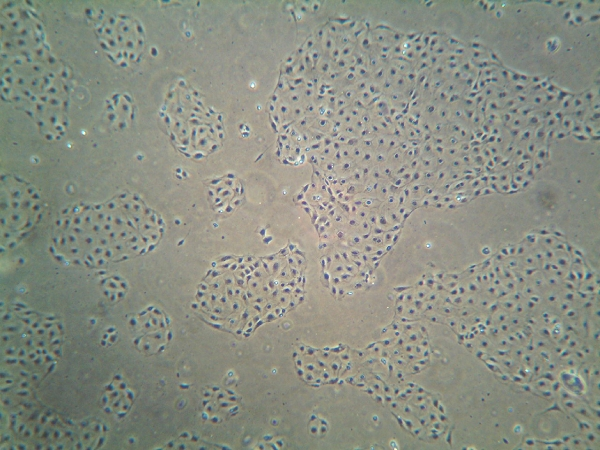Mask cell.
Wrapping results in <instances>:
<instances>
[{
  "mask_svg": "<svg viewBox=\"0 0 600 450\" xmlns=\"http://www.w3.org/2000/svg\"><path fill=\"white\" fill-rule=\"evenodd\" d=\"M44 202L38 190L24 178L5 173L1 177V242L12 246L38 223Z\"/></svg>",
  "mask_w": 600,
  "mask_h": 450,
  "instance_id": "cell-4",
  "label": "cell"
},
{
  "mask_svg": "<svg viewBox=\"0 0 600 450\" xmlns=\"http://www.w3.org/2000/svg\"><path fill=\"white\" fill-rule=\"evenodd\" d=\"M60 324L52 316L11 306L2 315L4 353L11 354L12 363H20L27 373L46 369L60 346Z\"/></svg>",
  "mask_w": 600,
  "mask_h": 450,
  "instance_id": "cell-3",
  "label": "cell"
},
{
  "mask_svg": "<svg viewBox=\"0 0 600 450\" xmlns=\"http://www.w3.org/2000/svg\"><path fill=\"white\" fill-rule=\"evenodd\" d=\"M1 90L47 137L59 138L68 124L71 92L68 67L53 55L44 26L24 3L1 11Z\"/></svg>",
  "mask_w": 600,
  "mask_h": 450,
  "instance_id": "cell-1",
  "label": "cell"
},
{
  "mask_svg": "<svg viewBox=\"0 0 600 450\" xmlns=\"http://www.w3.org/2000/svg\"><path fill=\"white\" fill-rule=\"evenodd\" d=\"M163 231V219L154 209L139 195L122 192L64 209L53 228L52 248L68 262L102 267L146 254Z\"/></svg>",
  "mask_w": 600,
  "mask_h": 450,
  "instance_id": "cell-2",
  "label": "cell"
},
{
  "mask_svg": "<svg viewBox=\"0 0 600 450\" xmlns=\"http://www.w3.org/2000/svg\"><path fill=\"white\" fill-rule=\"evenodd\" d=\"M100 46L116 64L133 67L144 52L145 36L141 24L132 16L94 10L88 15Z\"/></svg>",
  "mask_w": 600,
  "mask_h": 450,
  "instance_id": "cell-5",
  "label": "cell"
}]
</instances>
